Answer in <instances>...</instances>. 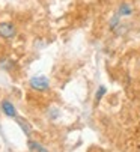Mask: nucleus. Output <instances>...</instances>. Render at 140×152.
<instances>
[{"label":"nucleus","instance_id":"0eeeda50","mask_svg":"<svg viewBox=\"0 0 140 152\" xmlns=\"http://www.w3.org/2000/svg\"><path fill=\"white\" fill-rule=\"evenodd\" d=\"M104 94H106V88H104V86H101V88L98 89V94H97V96H95V101L98 102V101L103 98V95H104Z\"/></svg>","mask_w":140,"mask_h":152},{"label":"nucleus","instance_id":"f257e3e1","mask_svg":"<svg viewBox=\"0 0 140 152\" xmlns=\"http://www.w3.org/2000/svg\"><path fill=\"white\" fill-rule=\"evenodd\" d=\"M30 86H32V89H36V91H47L50 88V81L47 77H33L30 80Z\"/></svg>","mask_w":140,"mask_h":152},{"label":"nucleus","instance_id":"7ed1b4c3","mask_svg":"<svg viewBox=\"0 0 140 152\" xmlns=\"http://www.w3.org/2000/svg\"><path fill=\"white\" fill-rule=\"evenodd\" d=\"M2 110H3V113H5L6 116H9V118H17V110H15V107L12 105V102L3 101V102H2Z\"/></svg>","mask_w":140,"mask_h":152},{"label":"nucleus","instance_id":"f03ea898","mask_svg":"<svg viewBox=\"0 0 140 152\" xmlns=\"http://www.w3.org/2000/svg\"><path fill=\"white\" fill-rule=\"evenodd\" d=\"M0 36H3L6 39L15 36V27L11 23H0Z\"/></svg>","mask_w":140,"mask_h":152},{"label":"nucleus","instance_id":"423d86ee","mask_svg":"<svg viewBox=\"0 0 140 152\" xmlns=\"http://www.w3.org/2000/svg\"><path fill=\"white\" fill-rule=\"evenodd\" d=\"M17 121H18V124H20V125L23 126V131H24V133H26V134L29 136V134H30V128H29V125H27L26 122H23L21 119H18V118H17Z\"/></svg>","mask_w":140,"mask_h":152},{"label":"nucleus","instance_id":"20e7f679","mask_svg":"<svg viewBox=\"0 0 140 152\" xmlns=\"http://www.w3.org/2000/svg\"><path fill=\"white\" fill-rule=\"evenodd\" d=\"M27 146H29V149H30L32 152H48L44 146H41V145H39L38 142H35V140H29Z\"/></svg>","mask_w":140,"mask_h":152},{"label":"nucleus","instance_id":"39448f33","mask_svg":"<svg viewBox=\"0 0 140 152\" xmlns=\"http://www.w3.org/2000/svg\"><path fill=\"white\" fill-rule=\"evenodd\" d=\"M119 14H121V15H130V14H131V8H130L128 5H122L121 9H119Z\"/></svg>","mask_w":140,"mask_h":152}]
</instances>
